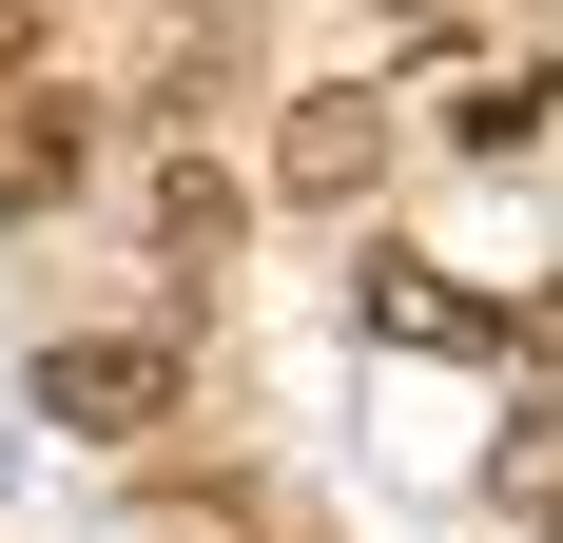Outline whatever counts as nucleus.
Instances as JSON below:
<instances>
[{
  "label": "nucleus",
  "instance_id": "6",
  "mask_svg": "<svg viewBox=\"0 0 563 543\" xmlns=\"http://www.w3.org/2000/svg\"><path fill=\"white\" fill-rule=\"evenodd\" d=\"M369 311H389L408 350H486V311H466V291H428V272H389V253H369Z\"/></svg>",
  "mask_w": 563,
  "mask_h": 543
},
{
  "label": "nucleus",
  "instance_id": "9",
  "mask_svg": "<svg viewBox=\"0 0 563 543\" xmlns=\"http://www.w3.org/2000/svg\"><path fill=\"white\" fill-rule=\"evenodd\" d=\"M544 543H563V486H544Z\"/></svg>",
  "mask_w": 563,
  "mask_h": 543
},
{
  "label": "nucleus",
  "instance_id": "5",
  "mask_svg": "<svg viewBox=\"0 0 563 543\" xmlns=\"http://www.w3.org/2000/svg\"><path fill=\"white\" fill-rule=\"evenodd\" d=\"M156 253H175V272H214V253H233V175H214V156H175V175H156Z\"/></svg>",
  "mask_w": 563,
  "mask_h": 543
},
{
  "label": "nucleus",
  "instance_id": "3",
  "mask_svg": "<svg viewBox=\"0 0 563 543\" xmlns=\"http://www.w3.org/2000/svg\"><path fill=\"white\" fill-rule=\"evenodd\" d=\"M78 175H98V98H78V78H0V233L58 214Z\"/></svg>",
  "mask_w": 563,
  "mask_h": 543
},
{
  "label": "nucleus",
  "instance_id": "4",
  "mask_svg": "<svg viewBox=\"0 0 563 543\" xmlns=\"http://www.w3.org/2000/svg\"><path fill=\"white\" fill-rule=\"evenodd\" d=\"M117 543H311V505H273V486H214V505H136Z\"/></svg>",
  "mask_w": 563,
  "mask_h": 543
},
{
  "label": "nucleus",
  "instance_id": "7",
  "mask_svg": "<svg viewBox=\"0 0 563 543\" xmlns=\"http://www.w3.org/2000/svg\"><path fill=\"white\" fill-rule=\"evenodd\" d=\"M448 136H466V156H525V136H544V78H466Z\"/></svg>",
  "mask_w": 563,
  "mask_h": 543
},
{
  "label": "nucleus",
  "instance_id": "2",
  "mask_svg": "<svg viewBox=\"0 0 563 543\" xmlns=\"http://www.w3.org/2000/svg\"><path fill=\"white\" fill-rule=\"evenodd\" d=\"M369 175H389V98H369V78L291 98V136H273V195H291V214H369Z\"/></svg>",
  "mask_w": 563,
  "mask_h": 543
},
{
  "label": "nucleus",
  "instance_id": "8",
  "mask_svg": "<svg viewBox=\"0 0 563 543\" xmlns=\"http://www.w3.org/2000/svg\"><path fill=\"white\" fill-rule=\"evenodd\" d=\"M0 78H40V0H0Z\"/></svg>",
  "mask_w": 563,
  "mask_h": 543
},
{
  "label": "nucleus",
  "instance_id": "1",
  "mask_svg": "<svg viewBox=\"0 0 563 543\" xmlns=\"http://www.w3.org/2000/svg\"><path fill=\"white\" fill-rule=\"evenodd\" d=\"M175 388H195V369H175V330H58V350H40V408H58V428H98V446L175 428Z\"/></svg>",
  "mask_w": 563,
  "mask_h": 543
}]
</instances>
